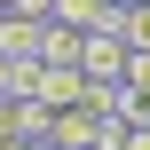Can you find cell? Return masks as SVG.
Returning <instances> with one entry per match:
<instances>
[{
    "instance_id": "6da1fadb",
    "label": "cell",
    "mask_w": 150,
    "mask_h": 150,
    "mask_svg": "<svg viewBox=\"0 0 150 150\" xmlns=\"http://www.w3.org/2000/svg\"><path fill=\"white\" fill-rule=\"evenodd\" d=\"M32 95H40L47 111H71V103H87V71H79V63H40Z\"/></svg>"
},
{
    "instance_id": "7a4b0ae2",
    "label": "cell",
    "mask_w": 150,
    "mask_h": 150,
    "mask_svg": "<svg viewBox=\"0 0 150 150\" xmlns=\"http://www.w3.org/2000/svg\"><path fill=\"white\" fill-rule=\"evenodd\" d=\"M103 127H111L103 111L71 103V111H55V127H47V150H95V134H103Z\"/></svg>"
},
{
    "instance_id": "3957f363",
    "label": "cell",
    "mask_w": 150,
    "mask_h": 150,
    "mask_svg": "<svg viewBox=\"0 0 150 150\" xmlns=\"http://www.w3.org/2000/svg\"><path fill=\"white\" fill-rule=\"evenodd\" d=\"M40 40H47V16L0 8V55H24V63H40Z\"/></svg>"
},
{
    "instance_id": "277c9868",
    "label": "cell",
    "mask_w": 150,
    "mask_h": 150,
    "mask_svg": "<svg viewBox=\"0 0 150 150\" xmlns=\"http://www.w3.org/2000/svg\"><path fill=\"white\" fill-rule=\"evenodd\" d=\"M127 40L119 32H87V79H127Z\"/></svg>"
},
{
    "instance_id": "5b68a950",
    "label": "cell",
    "mask_w": 150,
    "mask_h": 150,
    "mask_svg": "<svg viewBox=\"0 0 150 150\" xmlns=\"http://www.w3.org/2000/svg\"><path fill=\"white\" fill-rule=\"evenodd\" d=\"M40 63H79V71H87V32H79V24H55V16H47V40H40Z\"/></svg>"
},
{
    "instance_id": "8992f818",
    "label": "cell",
    "mask_w": 150,
    "mask_h": 150,
    "mask_svg": "<svg viewBox=\"0 0 150 150\" xmlns=\"http://www.w3.org/2000/svg\"><path fill=\"white\" fill-rule=\"evenodd\" d=\"M127 47H150V0H127Z\"/></svg>"
},
{
    "instance_id": "52a82bcc",
    "label": "cell",
    "mask_w": 150,
    "mask_h": 150,
    "mask_svg": "<svg viewBox=\"0 0 150 150\" xmlns=\"http://www.w3.org/2000/svg\"><path fill=\"white\" fill-rule=\"evenodd\" d=\"M127 87H134V95H150V47H134V55H127Z\"/></svg>"
},
{
    "instance_id": "ba28073f",
    "label": "cell",
    "mask_w": 150,
    "mask_h": 150,
    "mask_svg": "<svg viewBox=\"0 0 150 150\" xmlns=\"http://www.w3.org/2000/svg\"><path fill=\"white\" fill-rule=\"evenodd\" d=\"M127 150H150V127H134V134H127Z\"/></svg>"
},
{
    "instance_id": "9c48e42d",
    "label": "cell",
    "mask_w": 150,
    "mask_h": 150,
    "mask_svg": "<svg viewBox=\"0 0 150 150\" xmlns=\"http://www.w3.org/2000/svg\"><path fill=\"white\" fill-rule=\"evenodd\" d=\"M0 150H40V142H0Z\"/></svg>"
},
{
    "instance_id": "30bf717a",
    "label": "cell",
    "mask_w": 150,
    "mask_h": 150,
    "mask_svg": "<svg viewBox=\"0 0 150 150\" xmlns=\"http://www.w3.org/2000/svg\"><path fill=\"white\" fill-rule=\"evenodd\" d=\"M0 8H16V0H0Z\"/></svg>"
}]
</instances>
